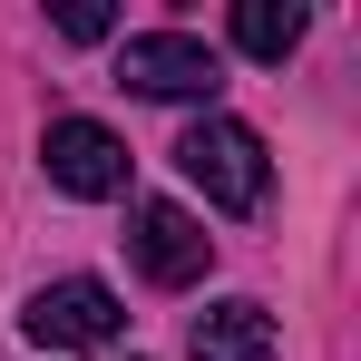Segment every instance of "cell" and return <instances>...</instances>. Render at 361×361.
<instances>
[{
	"mask_svg": "<svg viewBox=\"0 0 361 361\" xmlns=\"http://www.w3.org/2000/svg\"><path fill=\"white\" fill-rule=\"evenodd\" d=\"M118 78L137 88V98H215V88H225L215 49L185 39V30H137V39L118 49Z\"/></svg>",
	"mask_w": 361,
	"mask_h": 361,
	"instance_id": "obj_3",
	"label": "cell"
},
{
	"mask_svg": "<svg viewBox=\"0 0 361 361\" xmlns=\"http://www.w3.org/2000/svg\"><path fill=\"white\" fill-rule=\"evenodd\" d=\"M176 166L205 185V205H225V215H254L264 185H274L264 137H254L244 118H195V127H185V147H176Z\"/></svg>",
	"mask_w": 361,
	"mask_h": 361,
	"instance_id": "obj_1",
	"label": "cell"
},
{
	"mask_svg": "<svg viewBox=\"0 0 361 361\" xmlns=\"http://www.w3.org/2000/svg\"><path fill=\"white\" fill-rule=\"evenodd\" d=\"M127 244H137V274H147V283H195V274L215 264V235H205L185 205H137Z\"/></svg>",
	"mask_w": 361,
	"mask_h": 361,
	"instance_id": "obj_5",
	"label": "cell"
},
{
	"mask_svg": "<svg viewBox=\"0 0 361 361\" xmlns=\"http://www.w3.org/2000/svg\"><path fill=\"white\" fill-rule=\"evenodd\" d=\"M39 166H49V185H68V195H127V147L98 118H49Z\"/></svg>",
	"mask_w": 361,
	"mask_h": 361,
	"instance_id": "obj_4",
	"label": "cell"
},
{
	"mask_svg": "<svg viewBox=\"0 0 361 361\" xmlns=\"http://www.w3.org/2000/svg\"><path fill=\"white\" fill-rule=\"evenodd\" d=\"M185 352L195 361H274V312L264 302H205L195 312V332H185Z\"/></svg>",
	"mask_w": 361,
	"mask_h": 361,
	"instance_id": "obj_6",
	"label": "cell"
},
{
	"mask_svg": "<svg viewBox=\"0 0 361 361\" xmlns=\"http://www.w3.org/2000/svg\"><path fill=\"white\" fill-rule=\"evenodd\" d=\"M20 332L39 352H108L127 332V312H118V293L98 274H59V283H39V293L20 302Z\"/></svg>",
	"mask_w": 361,
	"mask_h": 361,
	"instance_id": "obj_2",
	"label": "cell"
},
{
	"mask_svg": "<svg viewBox=\"0 0 361 361\" xmlns=\"http://www.w3.org/2000/svg\"><path fill=\"white\" fill-rule=\"evenodd\" d=\"M49 20H59V39H108V30H118V10H98V0H68Z\"/></svg>",
	"mask_w": 361,
	"mask_h": 361,
	"instance_id": "obj_8",
	"label": "cell"
},
{
	"mask_svg": "<svg viewBox=\"0 0 361 361\" xmlns=\"http://www.w3.org/2000/svg\"><path fill=\"white\" fill-rule=\"evenodd\" d=\"M235 49L244 59H293L302 49V10L293 0H244L235 10Z\"/></svg>",
	"mask_w": 361,
	"mask_h": 361,
	"instance_id": "obj_7",
	"label": "cell"
}]
</instances>
